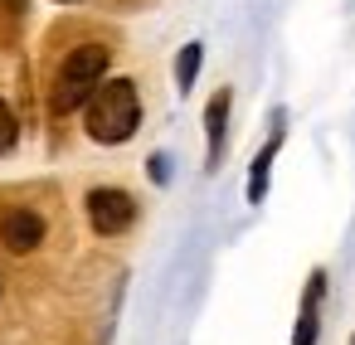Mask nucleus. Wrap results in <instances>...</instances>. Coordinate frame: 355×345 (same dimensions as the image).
Masks as SVG:
<instances>
[{
    "label": "nucleus",
    "mask_w": 355,
    "mask_h": 345,
    "mask_svg": "<svg viewBox=\"0 0 355 345\" xmlns=\"http://www.w3.org/2000/svg\"><path fill=\"white\" fill-rule=\"evenodd\" d=\"M132 219H137V200H132L127 190H112V185L88 190V224H93L103 238L127 233V229H132Z\"/></svg>",
    "instance_id": "nucleus-3"
},
{
    "label": "nucleus",
    "mask_w": 355,
    "mask_h": 345,
    "mask_svg": "<svg viewBox=\"0 0 355 345\" xmlns=\"http://www.w3.org/2000/svg\"><path fill=\"white\" fill-rule=\"evenodd\" d=\"M137 127H141V98H137V83L132 78H112V83H103L88 98V136L93 141L117 146Z\"/></svg>",
    "instance_id": "nucleus-1"
},
{
    "label": "nucleus",
    "mask_w": 355,
    "mask_h": 345,
    "mask_svg": "<svg viewBox=\"0 0 355 345\" xmlns=\"http://www.w3.org/2000/svg\"><path fill=\"white\" fill-rule=\"evenodd\" d=\"M15 136H20V122H15V112H10L6 103H0V151H10Z\"/></svg>",
    "instance_id": "nucleus-9"
},
{
    "label": "nucleus",
    "mask_w": 355,
    "mask_h": 345,
    "mask_svg": "<svg viewBox=\"0 0 355 345\" xmlns=\"http://www.w3.org/2000/svg\"><path fill=\"white\" fill-rule=\"evenodd\" d=\"M0 243H6L10 253H30L44 243V219L35 209H6V219H0Z\"/></svg>",
    "instance_id": "nucleus-4"
},
{
    "label": "nucleus",
    "mask_w": 355,
    "mask_h": 345,
    "mask_svg": "<svg viewBox=\"0 0 355 345\" xmlns=\"http://www.w3.org/2000/svg\"><path fill=\"white\" fill-rule=\"evenodd\" d=\"M350 345H355V335H350Z\"/></svg>",
    "instance_id": "nucleus-10"
},
{
    "label": "nucleus",
    "mask_w": 355,
    "mask_h": 345,
    "mask_svg": "<svg viewBox=\"0 0 355 345\" xmlns=\"http://www.w3.org/2000/svg\"><path fill=\"white\" fill-rule=\"evenodd\" d=\"M224 122H229V88H219L205 107V132H209V170L219 166V151H224Z\"/></svg>",
    "instance_id": "nucleus-5"
},
{
    "label": "nucleus",
    "mask_w": 355,
    "mask_h": 345,
    "mask_svg": "<svg viewBox=\"0 0 355 345\" xmlns=\"http://www.w3.org/2000/svg\"><path fill=\"white\" fill-rule=\"evenodd\" d=\"M321 287H326V277L311 272V287H306V301H302V316H297L292 345H316V301H321Z\"/></svg>",
    "instance_id": "nucleus-6"
},
{
    "label": "nucleus",
    "mask_w": 355,
    "mask_h": 345,
    "mask_svg": "<svg viewBox=\"0 0 355 345\" xmlns=\"http://www.w3.org/2000/svg\"><path fill=\"white\" fill-rule=\"evenodd\" d=\"M200 44H185L180 49V59H175V83H180V93H190L195 88V73H200Z\"/></svg>",
    "instance_id": "nucleus-8"
},
{
    "label": "nucleus",
    "mask_w": 355,
    "mask_h": 345,
    "mask_svg": "<svg viewBox=\"0 0 355 345\" xmlns=\"http://www.w3.org/2000/svg\"><path fill=\"white\" fill-rule=\"evenodd\" d=\"M107 59H112V54H107L103 44H78V49L64 59V69H59V83H54V112L83 107V103L103 88Z\"/></svg>",
    "instance_id": "nucleus-2"
},
{
    "label": "nucleus",
    "mask_w": 355,
    "mask_h": 345,
    "mask_svg": "<svg viewBox=\"0 0 355 345\" xmlns=\"http://www.w3.org/2000/svg\"><path fill=\"white\" fill-rule=\"evenodd\" d=\"M277 146H282V132H277V136L258 151V161H253V175H248V204H263V195H268V166H272Z\"/></svg>",
    "instance_id": "nucleus-7"
}]
</instances>
